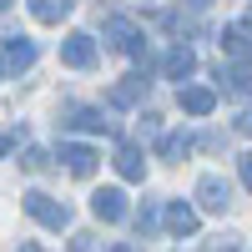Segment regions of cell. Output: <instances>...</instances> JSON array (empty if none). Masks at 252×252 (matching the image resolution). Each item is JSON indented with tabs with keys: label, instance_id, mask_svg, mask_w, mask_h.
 I'll return each instance as SVG.
<instances>
[{
	"label": "cell",
	"instance_id": "cell-18",
	"mask_svg": "<svg viewBox=\"0 0 252 252\" xmlns=\"http://www.w3.org/2000/svg\"><path fill=\"white\" fill-rule=\"evenodd\" d=\"M237 161H242V187H247V192H252V152H242Z\"/></svg>",
	"mask_w": 252,
	"mask_h": 252
},
{
	"label": "cell",
	"instance_id": "cell-7",
	"mask_svg": "<svg viewBox=\"0 0 252 252\" xmlns=\"http://www.w3.org/2000/svg\"><path fill=\"white\" fill-rule=\"evenodd\" d=\"M177 101H182L187 116H207V111L217 106V91L212 86H187V91H177Z\"/></svg>",
	"mask_w": 252,
	"mask_h": 252
},
{
	"label": "cell",
	"instance_id": "cell-12",
	"mask_svg": "<svg viewBox=\"0 0 252 252\" xmlns=\"http://www.w3.org/2000/svg\"><path fill=\"white\" fill-rule=\"evenodd\" d=\"M71 5H76V0H31V15H35V20H46V26H56V20L66 15Z\"/></svg>",
	"mask_w": 252,
	"mask_h": 252
},
{
	"label": "cell",
	"instance_id": "cell-19",
	"mask_svg": "<svg viewBox=\"0 0 252 252\" xmlns=\"http://www.w3.org/2000/svg\"><path fill=\"white\" fill-rule=\"evenodd\" d=\"M152 222H157V207H141V212H136V227L146 232V227H152Z\"/></svg>",
	"mask_w": 252,
	"mask_h": 252
},
{
	"label": "cell",
	"instance_id": "cell-10",
	"mask_svg": "<svg viewBox=\"0 0 252 252\" xmlns=\"http://www.w3.org/2000/svg\"><path fill=\"white\" fill-rule=\"evenodd\" d=\"M116 172H121L126 182H141V177H146V161H141V152H136L131 141H121V152H116Z\"/></svg>",
	"mask_w": 252,
	"mask_h": 252
},
{
	"label": "cell",
	"instance_id": "cell-8",
	"mask_svg": "<svg viewBox=\"0 0 252 252\" xmlns=\"http://www.w3.org/2000/svg\"><path fill=\"white\" fill-rule=\"evenodd\" d=\"M217 40H222V51L232 56L237 66H247V61H252V40H247V31H242V26H227Z\"/></svg>",
	"mask_w": 252,
	"mask_h": 252
},
{
	"label": "cell",
	"instance_id": "cell-5",
	"mask_svg": "<svg viewBox=\"0 0 252 252\" xmlns=\"http://www.w3.org/2000/svg\"><path fill=\"white\" fill-rule=\"evenodd\" d=\"M61 161L71 166V177H91L101 157L91 152V146H76V141H61Z\"/></svg>",
	"mask_w": 252,
	"mask_h": 252
},
{
	"label": "cell",
	"instance_id": "cell-24",
	"mask_svg": "<svg viewBox=\"0 0 252 252\" xmlns=\"http://www.w3.org/2000/svg\"><path fill=\"white\" fill-rule=\"evenodd\" d=\"M0 76H5V56H0Z\"/></svg>",
	"mask_w": 252,
	"mask_h": 252
},
{
	"label": "cell",
	"instance_id": "cell-4",
	"mask_svg": "<svg viewBox=\"0 0 252 252\" xmlns=\"http://www.w3.org/2000/svg\"><path fill=\"white\" fill-rule=\"evenodd\" d=\"M146 86H152V81H146V71H131V76H121L116 86L106 91V101H111V106H136V101L146 96Z\"/></svg>",
	"mask_w": 252,
	"mask_h": 252
},
{
	"label": "cell",
	"instance_id": "cell-3",
	"mask_svg": "<svg viewBox=\"0 0 252 252\" xmlns=\"http://www.w3.org/2000/svg\"><path fill=\"white\" fill-rule=\"evenodd\" d=\"M197 202L207 207V212H227V207H232V187H227L217 172H207V177L197 182Z\"/></svg>",
	"mask_w": 252,
	"mask_h": 252
},
{
	"label": "cell",
	"instance_id": "cell-23",
	"mask_svg": "<svg viewBox=\"0 0 252 252\" xmlns=\"http://www.w3.org/2000/svg\"><path fill=\"white\" fill-rule=\"evenodd\" d=\"M10 5H15V0H0V10H10Z\"/></svg>",
	"mask_w": 252,
	"mask_h": 252
},
{
	"label": "cell",
	"instance_id": "cell-6",
	"mask_svg": "<svg viewBox=\"0 0 252 252\" xmlns=\"http://www.w3.org/2000/svg\"><path fill=\"white\" fill-rule=\"evenodd\" d=\"M91 212H96L101 222H121V217H126V197L116 192V187H101V192L91 197Z\"/></svg>",
	"mask_w": 252,
	"mask_h": 252
},
{
	"label": "cell",
	"instance_id": "cell-17",
	"mask_svg": "<svg viewBox=\"0 0 252 252\" xmlns=\"http://www.w3.org/2000/svg\"><path fill=\"white\" fill-rule=\"evenodd\" d=\"M20 166H26V172H46V152H40V146H31V152H26V161H20Z\"/></svg>",
	"mask_w": 252,
	"mask_h": 252
},
{
	"label": "cell",
	"instance_id": "cell-13",
	"mask_svg": "<svg viewBox=\"0 0 252 252\" xmlns=\"http://www.w3.org/2000/svg\"><path fill=\"white\" fill-rule=\"evenodd\" d=\"M31 61H35V46H31V40H5V66H15V71H26L31 66Z\"/></svg>",
	"mask_w": 252,
	"mask_h": 252
},
{
	"label": "cell",
	"instance_id": "cell-11",
	"mask_svg": "<svg viewBox=\"0 0 252 252\" xmlns=\"http://www.w3.org/2000/svg\"><path fill=\"white\" fill-rule=\"evenodd\" d=\"M192 71H197V56H192V46H172V51H166V76H172V81L192 76Z\"/></svg>",
	"mask_w": 252,
	"mask_h": 252
},
{
	"label": "cell",
	"instance_id": "cell-21",
	"mask_svg": "<svg viewBox=\"0 0 252 252\" xmlns=\"http://www.w3.org/2000/svg\"><path fill=\"white\" fill-rule=\"evenodd\" d=\"M5 152H10V136H0V157H5Z\"/></svg>",
	"mask_w": 252,
	"mask_h": 252
},
{
	"label": "cell",
	"instance_id": "cell-25",
	"mask_svg": "<svg viewBox=\"0 0 252 252\" xmlns=\"http://www.w3.org/2000/svg\"><path fill=\"white\" fill-rule=\"evenodd\" d=\"M247 26H252V5H247Z\"/></svg>",
	"mask_w": 252,
	"mask_h": 252
},
{
	"label": "cell",
	"instance_id": "cell-14",
	"mask_svg": "<svg viewBox=\"0 0 252 252\" xmlns=\"http://www.w3.org/2000/svg\"><path fill=\"white\" fill-rule=\"evenodd\" d=\"M66 126H76V131H106L111 121H101V111H96V106H76Z\"/></svg>",
	"mask_w": 252,
	"mask_h": 252
},
{
	"label": "cell",
	"instance_id": "cell-1",
	"mask_svg": "<svg viewBox=\"0 0 252 252\" xmlns=\"http://www.w3.org/2000/svg\"><path fill=\"white\" fill-rule=\"evenodd\" d=\"M20 207H26L35 222H46L51 232H66V227H71V207L56 202V197H46V192H26V197H20Z\"/></svg>",
	"mask_w": 252,
	"mask_h": 252
},
{
	"label": "cell",
	"instance_id": "cell-2",
	"mask_svg": "<svg viewBox=\"0 0 252 252\" xmlns=\"http://www.w3.org/2000/svg\"><path fill=\"white\" fill-rule=\"evenodd\" d=\"M61 61H66V66H76V71H86L91 61H96V40H91L86 31H71L66 40H61Z\"/></svg>",
	"mask_w": 252,
	"mask_h": 252
},
{
	"label": "cell",
	"instance_id": "cell-20",
	"mask_svg": "<svg viewBox=\"0 0 252 252\" xmlns=\"http://www.w3.org/2000/svg\"><path fill=\"white\" fill-rule=\"evenodd\" d=\"M237 131H252V116H242V121H237Z\"/></svg>",
	"mask_w": 252,
	"mask_h": 252
},
{
	"label": "cell",
	"instance_id": "cell-15",
	"mask_svg": "<svg viewBox=\"0 0 252 252\" xmlns=\"http://www.w3.org/2000/svg\"><path fill=\"white\" fill-rule=\"evenodd\" d=\"M187 152H192V136H187V131H166L161 136V157L166 161H182Z\"/></svg>",
	"mask_w": 252,
	"mask_h": 252
},
{
	"label": "cell",
	"instance_id": "cell-16",
	"mask_svg": "<svg viewBox=\"0 0 252 252\" xmlns=\"http://www.w3.org/2000/svg\"><path fill=\"white\" fill-rule=\"evenodd\" d=\"M222 81H227V96H237V101L252 96V76H247V71H227Z\"/></svg>",
	"mask_w": 252,
	"mask_h": 252
},
{
	"label": "cell",
	"instance_id": "cell-9",
	"mask_svg": "<svg viewBox=\"0 0 252 252\" xmlns=\"http://www.w3.org/2000/svg\"><path fill=\"white\" fill-rule=\"evenodd\" d=\"M166 227H172L177 237H192V232H197V207L172 202V207H166Z\"/></svg>",
	"mask_w": 252,
	"mask_h": 252
},
{
	"label": "cell",
	"instance_id": "cell-22",
	"mask_svg": "<svg viewBox=\"0 0 252 252\" xmlns=\"http://www.w3.org/2000/svg\"><path fill=\"white\" fill-rule=\"evenodd\" d=\"M187 5H192V10H202V5H207V0H187Z\"/></svg>",
	"mask_w": 252,
	"mask_h": 252
}]
</instances>
